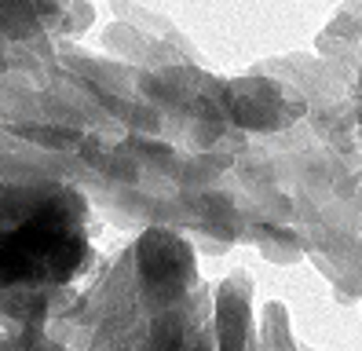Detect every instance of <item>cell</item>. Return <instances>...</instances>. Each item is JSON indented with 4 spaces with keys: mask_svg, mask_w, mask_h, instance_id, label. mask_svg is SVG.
Masks as SVG:
<instances>
[{
    "mask_svg": "<svg viewBox=\"0 0 362 351\" xmlns=\"http://www.w3.org/2000/svg\"><path fill=\"white\" fill-rule=\"evenodd\" d=\"M81 260L84 241L77 234L74 209L52 202L0 246V282L66 278L81 267Z\"/></svg>",
    "mask_w": 362,
    "mask_h": 351,
    "instance_id": "cell-1",
    "label": "cell"
},
{
    "mask_svg": "<svg viewBox=\"0 0 362 351\" xmlns=\"http://www.w3.org/2000/svg\"><path fill=\"white\" fill-rule=\"evenodd\" d=\"M187 253L176 238L168 234H151L143 241V278H151L154 285H168L180 275H187Z\"/></svg>",
    "mask_w": 362,
    "mask_h": 351,
    "instance_id": "cell-2",
    "label": "cell"
}]
</instances>
